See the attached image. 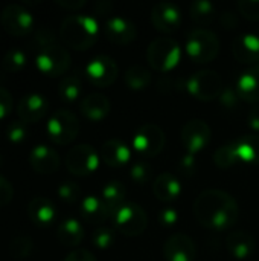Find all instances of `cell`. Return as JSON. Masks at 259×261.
Here are the masks:
<instances>
[{"mask_svg": "<svg viewBox=\"0 0 259 261\" xmlns=\"http://www.w3.org/2000/svg\"><path fill=\"white\" fill-rule=\"evenodd\" d=\"M99 154L89 144L72 147L66 154V167L73 176L85 177L93 174L99 167Z\"/></svg>", "mask_w": 259, "mask_h": 261, "instance_id": "obj_9", "label": "cell"}, {"mask_svg": "<svg viewBox=\"0 0 259 261\" xmlns=\"http://www.w3.org/2000/svg\"><path fill=\"white\" fill-rule=\"evenodd\" d=\"M82 92V83L78 75H67L64 76L58 84V95L66 102H73L76 98H79Z\"/></svg>", "mask_w": 259, "mask_h": 261, "instance_id": "obj_32", "label": "cell"}, {"mask_svg": "<svg viewBox=\"0 0 259 261\" xmlns=\"http://www.w3.org/2000/svg\"><path fill=\"white\" fill-rule=\"evenodd\" d=\"M119 75V67L116 61L108 55H96L85 66L87 80L98 87L111 86Z\"/></svg>", "mask_w": 259, "mask_h": 261, "instance_id": "obj_12", "label": "cell"}, {"mask_svg": "<svg viewBox=\"0 0 259 261\" xmlns=\"http://www.w3.org/2000/svg\"><path fill=\"white\" fill-rule=\"evenodd\" d=\"M2 164H3V158H2V154H0V167H2Z\"/></svg>", "mask_w": 259, "mask_h": 261, "instance_id": "obj_52", "label": "cell"}, {"mask_svg": "<svg viewBox=\"0 0 259 261\" xmlns=\"http://www.w3.org/2000/svg\"><path fill=\"white\" fill-rule=\"evenodd\" d=\"M105 35L114 44H128L137 38V28L136 24L121 15L111 17L105 23Z\"/></svg>", "mask_w": 259, "mask_h": 261, "instance_id": "obj_17", "label": "cell"}, {"mask_svg": "<svg viewBox=\"0 0 259 261\" xmlns=\"http://www.w3.org/2000/svg\"><path fill=\"white\" fill-rule=\"evenodd\" d=\"M185 50L194 63H211L220 52V38L211 29L195 28L186 35Z\"/></svg>", "mask_w": 259, "mask_h": 261, "instance_id": "obj_3", "label": "cell"}, {"mask_svg": "<svg viewBox=\"0 0 259 261\" xmlns=\"http://www.w3.org/2000/svg\"><path fill=\"white\" fill-rule=\"evenodd\" d=\"M53 44H56V34L47 26L37 29L31 40V47H34L37 52H41Z\"/></svg>", "mask_w": 259, "mask_h": 261, "instance_id": "obj_36", "label": "cell"}, {"mask_svg": "<svg viewBox=\"0 0 259 261\" xmlns=\"http://www.w3.org/2000/svg\"><path fill=\"white\" fill-rule=\"evenodd\" d=\"M27 138V128L23 121H12L6 127V139L11 144H21Z\"/></svg>", "mask_w": 259, "mask_h": 261, "instance_id": "obj_40", "label": "cell"}, {"mask_svg": "<svg viewBox=\"0 0 259 261\" xmlns=\"http://www.w3.org/2000/svg\"><path fill=\"white\" fill-rule=\"evenodd\" d=\"M220 104L226 109V110H235L240 106L241 96L237 90V87H231V86H224L221 95H220Z\"/></svg>", "mask_w": 259, "mask_h": 261, "instance_id": "obj_41", "label": "cell"}, {"mask_svg": "<svg viewBox=\"0 0 259 261\" xmlns=\"http://www.w3.org/2000/svg\"><path fill=\"white\" fill-rule=\"evenodd\" d=\"M70 54L58 43L38 52L35 58L37 69L47 76H60L66 73L70 67Z\"/></svg>", "mask_w": 259, "mask_h": 261, "instance_id": "obj_10", "label": "cell"}, {"mask_svg": "<svg viewBox=\"0 0 259 261\" xmlns=\"http://www.w3.org/2000/svg\"><path fill=\"white\" fill-rule=\"evenodd\" d=\"M81 216L90 225H102L111 216L107 205L104 203L102 197L98 196H87L81 202Z\"/></svg>", "mask_w": 259, "mask_h": 261, "instance_id": "obj_24", "label": "cell"}, {"mask_svg": "<svg viewBox=\"0 0 259 261\" xmlns=\"http://www.w3.org/2000/svg\"><path fill=\"white\" fill-rule=\"evenodd\" d=\"M179 220V213L174 210V208H163L162 211H159V223L163 226V228H171L177 223Z\"/></svg>", "mask_w": 259, "mask_h": 261, "instance_id": "obj_44", "label": "cell"}, {"mask_svg": "<svg viewBox=\"0 0 259 261\" xmlns=\"http://www.w3.org/2000/svg\"><path fill=\"white\" fill-rule=\"evenodd\" d=\"M153 193L160 202H172L182 194V184L172 173H162L153 184Z\"/></svg>", "mask_w": 259, "mask_h": 261, "instance_id": "obj_23", "label": "cell"}, {"mask_svg": "<svg viewBox=\"0 0 259 261\" xmlns=\"http://www.w3.org/2000/svg\"><path fill=\"white\" fill-rule=\"evenodd\" d=\"M212 130L203 119H191L182 128V144L189 154L200 153L211 142Z\"/></svg>", "mask_w": 259, "mask_h": 261, "instance_id": "obj_13", "label": "cell"}, {"mask_svg": "<svg viewBox=\"0 0 259 261\" xmlns=\"http://www.w3.org/2000/svg\"><path fill=\"white\" fill-rule=\"evenodd\" d=\"M79 109H81V113L87 119L101 121L110 113L111 104H110V99L105 95H102V93H90L81 101Z\"/></svg>", "mask_w": 259, "mask_h": 261, "instance_id": "obj_25", "label": "cell"}, {"mask_svg": "<svg viewBox=\"0 0 259 261\" xmlns=\"http://www.w3.org/2000/svg\"><path fill=\"white\" fill-rule=\"evenodd\" d=\"M93 11L98 14V15H105L108 12L113 11V3L108 2V0H99L93 5Z\"/></svg>", "mask_w": 259, "mask_h": 261, "instance_id": "obj_51", "label": "cell"}, {"mask_svg": "<svg viewBox=\"0 0 259 261\" xmlns=\"http://www.w3.org/2000/svg\"><path fill=\"white\" fill-rule=\"evenodd\" d=\"M64 261H96V258L87 249H75L64 258Z\"/></svg>", "mask_w": 259, "mask_h": 261, "instance_id": "obj_47", "label": "cell"}, {"mask_svg": "<svg viewBox=\"0 0 259 261\" xmlns=\"http://www.w3.org/2000/svg\"><path fill=\"white\" fill-rule=\"evenodd\" d=\"M111 217L114 229L127 237H137L143 234L148 226V216L145 210L137 203H124Z\"/></svg>", "mask_w": 259, "mask_h": 261, "instance_id": "obj_6", "label": "cell"}, {"mask_svg": "<svg viewBox=\"0 0 259 261\" xmlns=\"http://www.w3.org/2000/svg\"><path fill=\"white\" fill-rule=\"evenodd\" d=\"M47 110H49V102L46 96L40 93H27L17 104V115L20 121H23L24 124L38 122L41 118L46 116Z\"/></svg>", "mask_w": 259, "mask_h": 261, "instance_id": "obj_16", "label": "cell"}, {"mask_svg": "<svg viewBox=\"0 0 259 261\" xmlns=\"http://www.w3.org/2000/svg\"><path fill=\"white\" fill-rule=\"evenodd\" d=\"M125 196H127V188L124 184L113 180L108 182L104 188H102V200L107 205L110 214L113 216L125 202Z\"/></svg>", "mask_w": 259, "mask_h": 261, "instance_id": "obj_29", "label": "cell"}, {"mask_svg": "<svg viewBox=\"0 0 259 261\" xmlns=\"http://www.w3.org/2000/svg\"><path fill=\"white\" fill-rule=\"evenodd\" d=\"M55 3L60 5L64 9L76 11V9H81L85 5V0H55Z\"/></svg>", "mask_w": 259, "mask_h": 261, "instance_id": "obj_50", "label": "cell"}, {"mask_svg": "<svg viewBox=\"0 0 259 261\" xmlns=\"http://www.w3.org/2000/svg\"><path fill=\"white\" fill-rule=\"evenodd\" d=\"M220 23L224 29H234L238 26V15L232 11H224L220 15Z\"/></svg>", "mask_w": 259, "mask_h": 261, "instance_id": "obj_48", "label": "cell"}, {"mask_svg": "<svg viewBox=\"0 0 259 261\" xmlns=\"http://www.w3.org/2000/svg\"><path fill=\"white\" fill-rule=\"evenodd\" d=\"M116 240V229L113 228H105L101 226L98 229L93 231L92 234V243L98 248V249H108L114 245Z\"/></svg>", "mask_w": 259, "mask_h": 261, "instance_id": "obj_38", "label": "cell"}, {"mask_svg": "<svg viewBox=\"0 0 259 261\" xmlns=\"http://www.w3.org/2000/svg\"><path fill=\"white\" fill-rule=\"evenodd\" d=\"M226 248L229 254L237 260H247L256 249L253 236L247 231H234L226 239Z\"/></svg>", "mask_w": 259, "mask_h": 261, "instance_id": "obj_20", "label": "cell"}, {"mask_svg": "<svg viewBox=\"0 0 259 261\" xmlns=\"http://www.w3.org/2000/svg\"><path fill=\"white\" fill-rule=\"evenodd\" d=\"M125 86L131 90H142L151 83V72L142 64H133L124 73Z\"/></svg>", "mask_w": 259, "mask_h": 261, "instance_id": "obj_31", "label": "cell"}, {"mask_svg": "<svg viewBox=\"0 0 259 261\" xmlns=\"http://www.w3.org/2000/svg\"><path fill=\"white\" fill-rule=\"evenodd\" d=\"M12 197H14V188L11 182L3 176H0V208L11 203Z\"/></svg>", "mask_w": 259, "mask_h": 261, "instance_id": "obj_46", "label": "cell"}, {"mask_svg": "<svg viewBox=\"0 0 259 261\" xmlns=\"http://www.w3.org/2000/svg\"><path fill=\"white\" fill-rule=\"evenodd\" d=\"M232 54L240 63L253 64L259 61V37L255 34H240L232 41Z\"/></svg>", "mask_w": 259, "mask_h": 261, "instance_id": "obj_19", "label": "cell"}, {"mask_svg": "<svg viewBox=\"0 0 259 261\" xmlns=\"http://www.w3.org/2000/svg\"><path fill=\"white\" fill-rule=\"evenodd\" d=\"M166 144V135L157 124L147 122L140 125L133 138V147L142 158L157 156Z\"/></svg>", "mask_w": 259, "mask_h": 261, "instance_id": "obj_8", "label": "cell"}, {"mask_svg": "<svg viewBox=\"0 0 259 261\" xmlns=\"http://www.w3.org/2000/svg\"><path fill=\"white\" fill-rule=\"evenodd\" d=\"M182 58V49L174 38L157 37L147 47L148 64L162 73L172 70Z\"/></svg>", "mask_w": 259, "mask_h": 261, "instance_id": "obj_4", "label": "cell"}, {"mask_svg": "<svg viewBox=\"0 0 259 261\" xmlns=\"http://www.w3.org/2000/svg\"><path fill=\"white\" fill-rule=\"evenodd\" d=\"M197 222L212 231L232 228L240 216V206L234 196L223 190H205L194 202Z\"/></svg>", "mask_w": 259, "mask_h": 261, "instance_id": "obj_1", "label": "cell"}, {"mask_svg": "<svg viewBox=\"0 0 259 261\" xmlns=\"http://www.w3.org/2000/svg\"><path fill=\"white\" fill-rule=\"evenodd\" d=\"M240 162L259 164V135H243L234 141Z\"/></svg>", "mask_w": 259, "mask_h": 261, "instance_id": "obj_27", "label": "cell"}, {"mask_svg": "<svg viewBox=\"0 0 259 261\" xmlns=\"http://www.w3.org/2000/svg\"><path fill=\"white\" fill-rule=\"evenodd\" d=\"M151 21L154 28L163 34L174 32L182 24V11L176 3L159 2L151 9Z\"/></svg>", "mask_w": 259, "mask_h": 261, "instance_id": "obj_14", "label": "cell"}, {"mask_svg": "<svg viewBox=\"0 0 259 261\" xmlns=\"http://www.w3.org/2000/svg\"><path fill=\"white\" fill-rule=\"evenodd\" d=\"M34 249V242L32 239L26 237V236H17L15 239L11 240L9 243V255L14 258V260H24L31 255Z\"/></svg>", "mask_w": 259, "mask_h": 261, "instance_id": "obj_34", "label": "cell"}, {"mask_svg": "<svg viewBox=\"0 0 259 261\" xmlns=\"http://www.w3.org/2000/svg\"><path fill=\"white\" fill-rule=\"evenodd\" d=\"M56 214L55 205L46 197H34L27 205V216L31 222L41 228L50 226L55 222Z\"/></svg>", "mask_w": 259, "mask_h": 261, "instance_id": "obj_21", "label": "cell"}, {"mask_svg": "<svg viewBox=\"0 0 259 261\" xmlns=\"http://www.w3.org/2000/svg\"><path fill=\"white\" fill-rule=\"evenodd\" d=\"M99 156L108 167L119 168L131 159V151L121 139H108L102 144Z\"/></svg>", "mask_w": 259, "mask_h": 261, "instance_id": "obj_22", "label": "cell"}, {"mask_svg": "<svg viewBox=\"0 0 259 261\" xmlns=\"http://www.w3.org/2000/svg\"><path fill=\"white\" fill-rule=\"evenodd\" d=\"M163 257L166 261H194L197 246L186 234H172L163 245Z\"/></svg>", "mask_w": 259, "mask_h": 261, "instance_id": "obj_15", "label": "cell"}, {"mask_svg": "<svg viewBox=\"0 0 259 261\" xmlns=\"http://www.w3.org/2000/svg\"><path fill=\"white\" fill-rule=\"evenodd\" d=\"M238 11L249 20H259V0H240Z\"/></svg>", "mask_w": 259, "mask_h": 261, "instance_id": "obj_43", "label": "cell"}, {"mask_svg": "<svg viewBox=\"0 0 259 261\" xmlns=\"http://www.w3.org/2000/svg\"><path fill=\"white\" fill-rule=\"evenodd\" d=\"M214 162L217 164V167L224 168V170H227V168L234 167L237 162H240L238 161V156H237V150H235L234 141L229 142V144H224V145H221L220 148L215 150V153H214Z\"/></svg>", "mask_w": 259, "mask_h": 261, "instance_id": "obj_33", "label": "cell"}, {"mask_svg": "<svg viewBox=\"0 0 259 261\" xmlns=\"http://www.w3.org/2000/svg\"><path fill=\"white\" fill-rule=\"evenodd\" d=\"M79 128L81 125L78 116L67 109H60L53 112L46 125L49 139L58 145H67L73 142L79 133Z\"/></svg>", "mask_w": 259, "mask_h": 261, "instance_id": "obj_5", "label": "cell"}, {"mask_svg": "<svg viewBox=\"0 0 259 261\" xmlns=\"http://www.w3.org/2000/svg\"><path fill=\"white\" fill-rule=\"evenodd\" d=\"M235 87L241 99L247 102H259V64L244 70Z\"/></svg>", "mask_w": 259, "mask_h": 261, "instance_id": "obj_26", "label": "cell"}, {"mask_svg": "<svg viewBox=\"0 0 259 261\" xmlns=\"http://www.w3.org/2000/svg\"><path fill=\"white\" fill-rule=\"evenodd\" d=\"M217 8L212 2L209 0H195L189 6V15L191 18L202 26L211 24L217 18Z\"/></svg>", "mask_w": 259, "mask_h": 261, "instance_id": "obj_30", "label": "cell"}, {"mask_svg": "<svg viewBox=\"0 0 259 261\" xmlns=\"http://www.w3.org/2000/svg\"><path fill=\"white\" fill-rule=\"evenodd\" d=\"M247 124L252 130L259 132V104L253 106L250 112L247 113Z\"/></svg>", "mask_w": 259, "mask_h": 261, "instance_id": "obj_49", "label": "cell"}, {"mask_svg": "<svg viewBox=\"0 0 259 261\" xmlns=\"http://www.w3.org/2000/svg\"><path fill=\"white\" fill-rule=\"evenodd\" d=\"M58 196L66 203H76L82 196V190L78 184L72 180H66L58 187Z\"/></svg>", "mask_w": 259, "mask_h": 261, "instance_id": "obj_39", "label": "cell"}, {"mask_svg": "<svg viewBox=\"0 0 259 261\" xmlns=\"http://www.w3.org/2000/svg\"><path fill=\"white\" fill-rule=\"evenodd\" d=\"M0 21L6 32L14 37H26L32 32L34 17L32 14L21 5L12 3L3 8L0 14Z\"/></svg>", "mask_w": 259, "mask_h": 261, "instance_id": "obj_11", "label": "cell"}, {"mask_svg": "<svg viewBox=\"0 0 259 261\" xmlns=\"http://www.w3.org/2000/svg\"><path fill=\"white\" fill-rule=\"evenodd\" d=\"M130 177L134 184L137 185H145L151 180L153 177V167L148 161L139 159L136 162H133L131 168H130Z\"/></svg>", "mask_w": 259, "mask_h": 261, "instance_id": "obj_37", "label": "cell"}, {"mask_svg": "<svg viewBox=\"0 0 259 261\" xmlns=\"http://www.w3.org/2000/svg\"><path fill=\"white\" fill-rule=\"evenodd\" d=\"M99 35L96 18L84 14H72L66 17L60 26V38L75 50L90 49Z\"/></svg>", "mask_w": 259, "mask_h": 261, "instance_id": "obj_2", "label": "cell"}, {"mask_svg": "<svg viewBox=\"0 0 259 261\" xmlns=\"http://www.w3.org/2000/svg\"><path fill=\"white\" fill-rule=\"evenodd\" d=\"M56 237H58L61 245L69 246V248H75L84 239V228H82V225L76 219L69 217V219H64L58 225Z\"/></svg>", "mask_w": 259, "mask_h": 261, "instance_id": "obj_28", "label": "cell"}, {"mask_svg": "<svg viewBox=\"0 0 259 261\" xmlns=\"http://www.w3.org/2000/svg\"><path fill=\"white\" fill-rule=\"evenodd\" d=\"M186 89L194 98L200 101H212L215 98H220L224 84L220 73H217L215 70L203 69L188 78Z\"/></svg>", "mask_w": 259, "mask_h": 261, "instance_id": "obj_7", "label": "cell"}, {"mask_svg": "<svg viewBox=\"0 0 259 261\" xmlns=\"http://www.w3.org/2000/svg\"><path fill=\"white\" fill-rule=\"evenodd\" d=\"M27 57L21 49H11L3 55V69L9 73H17L24 69Z\"/></svg>", "mask_w": 259, "mask_h": 261, "instance_id": "obj_35", "label": "cell"}, {"mask_svg": "<svg viewBox=\"0 0 259 261\" xmlns=\"http://www.w3.org/2000/svg\"><path fill=\"white\" fill-rule=\"evenodd\" d=\"M12 95L9 90H6L5 87H0V119H5L6 116H9L11 110H12Z\"/></svg>", "mask_w": 259, "mask_h": 261, "instance_id": "obj_45", "label": "cell"}, {"mask_svg": "<svg viewBox=\"0 0 259 261\" xmlns=\"http://www.w3.org/2000/svg\"><path fill=\"white\" fill-rule=\"evenodd\" d=\"M31 167L40 174H52L60 168V154L49 145H35L29 153Z\"/></svg>", "mask_w": 259, "mask_h": 261, "instance_id": "obj_18", "label": "cell"}, {"mask_svg": "<svg viewBox=\"0 0 259 261\" xmlns=\"http://www.w3.org/2000/svg\"><path fill=\"white\" fill-rule=\"evenodd\" d=\"M177 171L183 177H192L197 171V161L194 154H189V153L183 154L177 162Z\"/></svg>", "mask_w": 259, "mask_h": 261, "instance_id": "obj_42", "label": "cell"}]
</instances>
